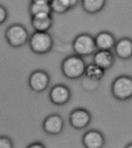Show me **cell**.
Segmentation results:
<instances>
[{"instance_id":"6da1fadb","label":"cell","mask_w":132,"mask_h":148,"mask_svg":"<svg viewBox=\"0 0 132 148\" xmlns=\"http://www.w3.org/2000/svg\"><path fill=\"white\" fill-rule=\"evenodd\" d=\"M86 67L82 57L74 54L64 59L61 63V72L69 79H78L84 75Z\"/></svg>"},{"instance_id":"7a4b0ae2","label":"cell","mask_w":132,"mask_h":148,"mask_svg":"<svg viewBox=\"0 0 132 148\" xmlns=\"http://www.w3.org/2000/svg\"><path fill=\"white\" fill-rule=\"evenodd\" d=\"M53 38L47 32L35 31L30 37V48L34 53L37 54L48 53L53 47Z\"/></svg>"},{"instance_id":"3957f363","label":"cell","mask_w":132,"mask_h":148,"mask_svg":"<svg viewBox=\"0 0 132 148\" xmlns=\"http://www.w3.org/2000/svg\"><path fill=\"white\" fill-rule=\"evenodd\" d=\"M6 41L12 47H20L26 44L29 34L26 27L20 23H14L8 27L5 33Z\"/></svg>"},{"instance_id":"277c9868","label":"cell","mask_w":132,"mask_h":148,"mask_svg":"<svg viewBox=\"0 0 132 148\" xmlns=\"http://www.w3.org/2000/svg\"><path fill=\"white\" fill-rule=\"evenodd\" d=\"M72 48L75 53L80 57L90 56L97 50L94 37L88 34H82L76 36L72 43Z\"/></svg>"},{"instance_id":"5b68a950","label":"cell","mask_w":132,"mask_h":148,"mask_svg":"<svg viewBox=\"0 0 132 148\" xmlns=\"http://www.w3.org/2000/svg\"><path fill=\"white\" fill-rule=\"evenodd\" d=\"M111 92L113 97L120 101L132 98V78L127 75L119 76L112 84Z\"/></svg>"},{"instance_id":"8992f818","label":"cell","mask_w":132,"mask_h":148,"mask_svg":"<svg viewBox=\"0 0 132 148\" xmlns=\"http://www.w3.org/2000/svg\"><path fill=\"white\" fill-rule=\"evenodd\" d=\"M50 76L46 71L42 70L35 71L29 78L30 88L35 92H42L47 89L50 84Z\"/></svg>"},{"instance_id":"52a82bcc","label":"cell","mask_w":132,"mask_h":148,"mask_svg":"<svg viewBox=\"0 0 132 148\" xmlns=\"http://www.w3.org/2000/svg\"><path fill=\"white\" fill-rule=\"evenodd\" d=\"M49 99L53 104L63 106L71 99V91L66 85L58 84L53 86L49 92Z\"/></svg>"},{"instance_id":"ba28073f","label":"cell","mask_w":132,"mask_h":148,"mask_svg":"<svg viewBox=\"0 0 132 148\" xmlns=\"http://www.w3.org/2000/svg\"><path fill=\"white\" fill-rule=\"evenodd\" d=\"M92 116L86 109H76L69 116V122L71 126L76 130H82L90 123Z\"/></svg>"},{"instance_id":"9c48e42d","label":"cell","mask_w":132,"mask_h":148,"mask_svg":"<svg viewBox=\"0 0 132 148\" xmlns=\"http://www.w3.org/2000/svg\"><path fill=\"white\" fill-rule=\"evenodd\" d=\"M64 120L58 114L50 115L44 120L43 130L51 135H58L63 130Z\"/></svg>"},{"instance_id":"30bf717a","label":"cell","mask_w":132,"mask_h":148,"mask_svg":"<svg viewBox=\"0 0 132 148\" xmlns=\"http://www.w3.org/2000/svg\"><path fill=\"white\" fill-rule=\"evenodd\" d=\"M31 25L35 31L47 32L53 25L52 14L42 13L31 16Z\"/></svg>"},{"instance_id":"8fae6325","label":"cell","mask_w":132,"mask_h":148,"mask_svg":"<svg viewBox=\"0 0 132 148\" xmlns=\"http://www.w3.org/2000/svg\"><path fill=\"white\" fill-rule=\"evenodd\" d=\"M82 143L86 148H101L105 143V139L100 131L90 130L84 134Z\"/></svg>"},{"instance_id":"7c38bea8","label":"cell","mask_w":132,"mask_h":148,"mask_svg":"<svg viewBox=\"0 0 132 148\" xmlns=\"http://www.w3.org/2000/svg\"><path fill=\"white\" fill-rule=\"evenodd\" d=\"M115 58L113 54L110 51L99 50L94 53L93 63L103 68V70L110 69L114 64Z\"/></svg>"},{"instance_id":"4fadbf2b","label":"cell","mask_w":132,"mask_h":148,"mask_svg":"<svg viewBox=\"0 0 132 148\" xmlns=\"http://www.w3.org/2000/svg\"><path fill=\"white\" fill-rule=\"evenodd\" d=\"M94 39L97 50L110 51L113 47H114L116 44L113 35L107 31L100 32L96 35Z\"/></svg>"},{"instance_id":"5bb4252c","label":"cell","mask_w":132,"mask_h":148,"mask_svg":"<svg viewBox=\"0 0 132 148\" xmlns=\"http://www.w3.org/2000/svg\"><path fill=\"white\" fill-rule=\"evenodd\" d=\"M115 53L121 59H129L132 57V40L124 37L114 45Z\"/></svg>"},{"instance_id":"9a60e30c","label":"cell","mask_w":132,"mask_h":148,"mask_svg":"<svg viewBox=\"0 0 132 148\" xmlns=\"http://www.w3.org/2000/svg\"><path fill=\"white\" fill-rule=\"evenodd\" d=\"M106 0H82V6L84 11L89 14L97 13L103 10Z\"/></svg>"},{"instance_id":"2e32d148","label":"cell","mask_w":132,"mask_h":148,"mask_svg":"<svg viewBox=\"0 0 132 148\" xmlns=\"http://www.w3.org/2000/svg\"><path fill=\"white\" fill-rule=\"evenodd\" d=\"M30 14L31 16L35 15L42 14V13H49L52 14V10L50 3L43 1H35L31 2L29 7Z\"/></svg>"},{"instance_id":"e0dca14e","label":"cell","mask_w":132,"mask_h":148,"mask_svg":"<svg viewBox=\"0 0 132 148\" xmlns=\"http://www.w3.org/2000/svg\"><path fill=\"white\" fill-rule=\"evenodd\" d=\"M105 74V70H103V68H100L95 64H90L88 66H86L85 69V73L84 75L89 79L96 82H99L103 78Z\"/></svg>"},{"instance_id":"ac0fdd59","label":"cell","mask_w":132,"mask_h":148,"mask_svg":"<svg viewBox=\"0 0 132 148\" xmlns=\"http://www.w3.org/2000/svg\"><path fill=\"white\" fill-rule=\"evenodd\" d=\"M49 3L52 12L57 14H64L71 10L66 0H51Z\"/></svg>"},{"instance_id":"d6986e66","label":"cell","mask_w":132,"mask_h":148,"mask_svg":"<svg viewBox=\"0 0 132 148\" xmlns=\"http://www.w3.org/2000/svg\"><path fill=\"white\" fill-rule=\"evenodd\" d=\"M13 143L9 137L0 136V148H12Z\"/></svg>"},{"instance_id":"ffe728a7","label":"cell","mask_w":132,"mask_h":148,"mask_svg":"<svg viewBox=\"0 0 132 148\" xmlns=\"http://www.w3.org/2000/svg\"><path fill=\"white\" fill-rule=\"evenodd\" d=\"M8 18V11L3 5H0V25L3 24Z\"/></svg>"},{"instance_id":"44dd1931","label":"cell","mask_w":132,"mask_h":148,"mask_svg":"<svg viewBox=\"0 0 132 148\" xmlns=\"http://www.w3.org/2000/svg\"><path fill=\"white\" fill-rule=\"evenodd\" d=\"M78 1L79 0H66V2L68 3L70 9H73V8L76 7L78 3Z\"/></svg>"},{"instance_id":"7402d4cb","label":"cell","mask_w":132,"mask_h":148,"mask_svg":"<svg viewBox=\"0 0 132 148\" xmlns=\"http://www.w3.org/2000/svg\"><path fill=\"white\" fill-rule=\"evenodd\" d=\"M45 146L43 145L41 143L39 142H36V143H31L30 145L28 146V148H44Z\"/></svg>"},{"instance_id":"603a6c76","label":"cell","mask_w":132,"mask_h":148,"mask_svg":"<svg viewBox=\"0 0 132 148\" xmlns=\"http://www.w3.org/2000/svg\"><path fill=\"white\" fill-rule=\"evenodd\" d=\"M35 1H43V2L50 3V1H51V0H31V2H35Z\"/></svg>"},{"instance_id":"cb8c5ba5","label":"cell","mask_w":132,"mask_h":148,"mask_svg":"<svg viewBox=\"0 0 132 148\" xmlns=\"http://www.w3.org/2000/svg\"><path fill=\"white\" fill-rule=\"evenodd\" d=\"M127 147V148H132V143H130V144H128V145H127V147Z\"/></svg>"}]
</instances>
